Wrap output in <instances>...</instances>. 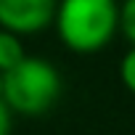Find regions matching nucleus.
Segmentation results:
<instances>
[{"mask_svg": "<svg viewBox=\"0 0 135 135\" xmlns=\"http://www.w3.org/2000/svg\"><path fill=\"white\" fill-rule=\"evenodd\" d=\"M56 32L74 53H98L119 32L117 0H61L56 11Z\"/></svg>", "mask_w": 135, "mask_h": 135, "instance_id": "nucleus-1", "label": "nucleus"}, {"mask_svg": "<svg viewBox=\"0 0 135 135\" xmlns=\"http://www.w3.org/2000/svg\"><path fill=\"white\" fill-rule=\"evenodd\" d=\"M24 58H27V53H24V45H21L19 35L0 29V74L16 69Z\"/></svg>", "mask_w": 135, "mask_h": 135, "instance_id": "nucleus-4", "label": "nucleus"}, {"mask_svg": "<svg viewBox=\"0 0 135 135\" xmlns=\"http://www.w3.org/2000/svg\"><path fill=\"white\" fill-rule=\"evenodd\" d=\"M119 29L130 45H135V0H124L119 6Z\"/></svg>", "mask_w": 135, "mask_h": 135, "instance_id": "nucleus-5", "label": "nucleus"}, {"mask_svg": "<svg viewBox=\"0 0 135 135\" xmlns=\"http://www.w3.org/2000/svg\"><path fill=\"white\" fill-rule=\"evenodd\" d=\"M58 0H0V29L35 35L56 21Z\"/></svg>", "mask_w": 135, "mask_h": 135, "instance_id": "nucleus-3", "label": "nucleus"}, {"mask_svg": "<svg viewBox=\"0 0 135 135\" xmlns=\"http://www.w3.org/2000/svg\"><path fill=\"white\" fill-rule=\"evenodd\" d=\"M11 127H13V111L0 98V135H11Z\"/></svg>", "mask_w": 135, "mask_h": 135, "instance_id": "nucleus-7", "label": "nucleus"}, {"mask_svg": "<svg viewBox=\"0 0 135 135\" xmlns=\"http://www.w3.org/2000/svg\"><path fill=\"white\" fill-rule=\"evenodd\" d=\"M61 95L58 69L37 56H27L16 69L3 74V101L16 114H42Z\"/></svg>", "mask_w": 135, "mask_h": 135, "instance_id": "nucleus-2", "label": "nucleus"}, {"mask_svg": "<svg viewBox=\"0 0 135 135\" xmlns=\"http://www.w3.org/2000/svg\"><path fill=\"white\" fill-rule=\"evenodd\" d=\"M119 80H122V85L135 95V45H130V50L122 56V61H119Z\"/></svg>", "mask_w": 135, "mask_h": 135, "instance_id": "nucleus-6", "label": "nucleus"}]
</instances>
